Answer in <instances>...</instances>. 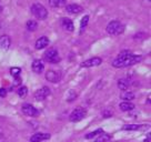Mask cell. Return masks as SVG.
<instances>
[{
    "instance_id": "cell-1",
    "label": "cell",
    "mask_w": 151,
    "mask_h": 142,
    "mask_svg": "<svg viewBox=\"0 0 151 142\" xmlns=\"http://www.w3.org/2000/svg\"><path fill=\"white\" fill-rule=\"evenodd\" d=\"M142 60L141 56H137V55H132L130 51L124 50L122 51L118 57L116 58L112 61V66L114 68H124V67H129L132 65H136L138 62Z\"/></svg>"
},
{
    "instance_id": "cell-2",
    "label": "cell",
    "mask_w": 151,
    "mask_h": 142,
    "mask_svg": "<svg viewBox=\"0 0 151 142\" xmlns=\"http://www.w3.org/2000/svg\"><path fill=\"white\" fill-rule=\"evenodd\" d=\"M31 12L39 20H45L48 17V11L46 9V7L41 4H38V2L31 6Z\"/></svg>"
},
{
    "instance_id": "cell-3",
    "label": "cell",
    "mask_w": 151,
    "mask_h": 142,
    "mask_svg": "<svg viewBox=\"0 0 151 142\" xmlns=\"http://www.w3.org/2000/svg\"><path fill=\"white\" fill-rule=\"evenodd\" d=\"M124 31V26H123L120 21H111L109 22L108 26H107V32L111 36H117V34H120Z\"/></svg>"
},
{
    "instance_id": "cell-4",
    "label": "cell",
    "mask_w": 151,
    "mask_h": 142,
    "mask_svg": "<svg viewBox=\"0 0 151 142\" xmlns=\"http://www.w3.org/2000/svg\"><path fill=\"white\" fill-rule=\"evenodd\" d=\"M86 115H87V111L83 108H77L71 112L69 120L71 122H78L83 118H86Z\"/></svg>"
},
{
    "instance_id": "cell-5",
    "label": "cell",
    "mask_w": 151,
    "mask_h": 142,
    "mask_svg": "<svg viewBox=\"0 0 151 142\" xmlns=\"http://www.w3.org/2000/svg\"><path fill=\"white\" fill-rule=\"evenodd\" d=\"M45 59H46L49 63H58V62L60 61L59 53H58L57 49H55V48L49 49V50L45 53Z\"/></svg>"
},
{
    "instance_id": "cell-6",
    "label": "cell",
    "mask_w": 151,
    "mask_h": 142,
    "mask_svg": "<svg viewBox=\"0 0 151 142\" xmlns=\"http://www.w3.org/2000/svg\"><path fill=\"white\" fill-rule=\"evenodd\" d=\"M21 110H22V113L26 114V115H28V117H37L38 114H39V111L33 107L32 104H30V103L22 104Z\"/></svg>"
},
{
    "instance_id": "cell-7",
    "label": "cell",
    "mask_w": 151,
    "mask_h": 142,
    "mask_svg": "<svg viewBox=\"0 0 151 142\" xmlns=\"http://www.w3.org/2000/svg\"><path fill=\"white\" fill-rule=\"evenodd\" d=\"M51 93L50 89L48 87H42L41 89H39L38 91H36L35 93V98L37 101H42V100L47 99V97H49V95Z\"/></svg>"
},
{
    "instance_id": "cell-8",
    "label": "cell",
    "mask_w": 151,
    "mask_h": 142,
    "mask_svg": "<svg viewBox=\"0 0 151 142\" xmlns=\"http://www.w3.org/2000/svg\"><path fill=\"white\" fill-rule=\"evenodd\" d=\"M46 79H47L49 82L57 83V82H59L60 79H61V75H60L59 71L49 70V71H47V73H46Z\"/></svg>"
},
{
    "instance_id": "cell-9",
    "label": "cell",
    "mask_w": 151,
    "mask_h": 142,
    "mask_svg": "<svg viewBox=\"0 0 151 142\" xmlns=\"http://www.w3.org/2000/svg\"><path fill=\"white\" fill-rule=\"evenodd\" d=\"M101 62H102V59L99 57H94V58H91L89 60H86L81 67H85V68H91V67H97V66H100L101 65Z\"/></svg>"
},
{
    "instance_id": "cell-10",
    "label": "cell",
    "mask_w": 151,
    "mask_h": 142,
    "mask_svg": "<svg viewBox=\"0 0 151 142\" xmlns=\"http://www.w3.org/2000/svg\"><path fill=\"white\" fill-rule=\"evenodd\" d=\"M48 139H50L49 133H35L32 137L30 138V142H42Z\"/></svg>"
},
{
    "instance_id": "cell-11",
    "label": "cell",
    "mask_w": 151,
    "mask_h": 142,
    "mask_svg": "<svg viewBox=\"0 0 151 142\" xmlns=\"http://www.w3.org/2000/svg\"><path fill=\"white\" fill-rule=\"evenodd\" d=\"M48 44H49V39L47 37H40L35 43V48L37 50H41V49H45Z\"/></svg>"
},
{
    "instance_id": "cell-12",
    "label": "cell",
    "mask_w": 151,
    "mask_h": 142,
    "mask_svg": "<svg viewBox=\"0 0 151 142\" xmlns=\"http://www.w3.org/2000/svg\"><path fill=\"white\" fill-rule=\"evenodd\" d=\"M60 24H61V27L66 31H73V29H75V26H73V22L71 21L70 19H68V18H62L61 21H60Z\"/></svg>"
},
{
    "instance_id": "cell-13",
    "label": "cell",
    "mask_w": 151,
    "mask_h": 142,
    "mask_svg": "<svg viewBox=\"0 0 151 142\" xmlns=\"http://www.w3.org/2000/svg\"><path fill=\"white\" fill-rule=\"evenodd\" d=\"M66 10L71 14H78L82 12V7L77 4H71V5H68L66 7Z\"/></svg>"
},
{
    "instance_id": "cell-14",
    "label": "cell",
    "mask_w": 151,
    "mask_h": 142,
    "mask_svg": "<svg viewBox=\"0 0 151 142\" xmlns=\"http://www.w3.org/2000/svg\"><path fill=\"white\" fill-rule=\"evenodd\" d=\"M10 38L9 36H1L0 37V49H2V50H7L8 48L10 47Z\"/></svg>"
},
{
    "instance_id": "cell-15",
    "label": "cell",
    "mask_w": 151,
    "mask_h": 142,
    "mask_svg": "<svg viewBox=\"0 0 151 142\" xmlns=\"http://www.w3.org/2000/svg\"><path fill=\"white\" fill-rule=\"evenodd\" d=\"M45 69V66H43V63L41 60H39V59H36L35 61L32 62V70L36 72V73H41Z\"/></svg>"
},
{
    "instance_id": "cell-16",
    "label": "cell",
    "mask_w": 151,
    "mask_h": 142,
    "mask_svg": "<svg viewBox=\"0 0 151 142\" xmlns=\"http://www.w3.org/2000/svg\"><path fill=\"white\" fill-rule=\"evenodd\" d=\"M49 6L51 8H60L66 6V0H49Z\"/></svg>"
},
{
    "instance_id": "cell-17",
    "label": "cell",
    "mask_w": 151,
    "mask_h": 142,
    "mask_svg": "<svg viewBox=\"0 0 151 142\" xmlns=\"http://www.w3.org/2000/svg\"><path fill=\"white\" fill-rule=\"evenodd\" d=\"M119 107H120V110H121V111H130V110H132L134 108V105H133L131 102H129V101H124L122 103H120Z\"/></svg>"
},
{
    "instance_id": "cell-18",
    "label": "cell",
    "mask_w": 151,
    "mask_h": 142,
    "mask_svg": "<svg viewBox=\"0 0 151 142\" xmlns=\"http://www.w3.org/2000/svg\"><path fill=\"white\" fill-rule=\"evenodd\" d=\"M26 27H27V30H29V31H36L38 29L37 21H35V20H28L27 24H26Z\"/></svg>"
},
{
    "instance_id": "cell-19",
    "label": "cell",
    "mask_w": 151,
    "mask_h": 142,
    "mask_svg": "<svg viewBox=\"0 0 151 142\" xmlns=\"http://www.w3.org/2000/svg\"><path fill=\"white\" fill-rule=\"evenodd\" d=\"M121 99L126 100V101H131V100L134 99V93L131 91H124L121 95Z\"/></svg>"
},
{
    "instance_id": "cell-20",
    "label": "cell",
    "mask_w": 151,
    "mask_h": 142,
    "mask_svg": "<svg viewBox=\"0 0 151 142\" xmlns=\"http://www.w3.org/2000/svg\"><path fill=\"white\" fill-rule=\"evenodd\" d=\"M128 87H129V82L126 79H120V80H118V88L120 90L126 91L128 89Z\"/></svg>"
},
{
    "instance_id": "cell-21",
    "label": "cell",
    "mask_w": 151,
    "mask_h": 142,
    "mask_svg": "<svg viewBox=\"0 0 151 142\" xmlns=\"http://www.w3.org/2000/svg\"><path fill=\"white\" fill-rule=\"evenodd\" d=\"M28 95V88L27 87H20L18 89V95L20 98H24L26 95Z\"/></svg>"
},
{
    "instance_id": "cell-22",
    "label": "cell",
    "mask_w": 151,
    "mask_h": 142,
    "mask_svg": "<svg viewBox=\"0 0 151 142\" xmlns=\"http://www.w3.org/2000/svg\"><path fill=\"white\" fill-rule=\"evenodd\" d=\"M110 139H111V137H110L109 134H106V133L102 132L101 133V136H100V137L98 138L94 142H108Z\"/></svg>"
},
{
    "instance_id": "cell-23",
    "label": "cell",
    "mask_w": 151,
    "mask_h": 142,
    "mask_svg": "<svg viewBox=\"0 0 151 142\" xmlns=\"http://www.w3.org/2000/svg\"><path fill=\"white\" fill-rule=\"evenodd\" d=\"M89 22V16H85V18L81 20V24H80V32H83V30L86 29L87 24Z\"/></svg>"
},
{
    "instance_id": "cell-24",
    "label": "cell",
    "mask_w": 151,
    "mask_h": 142,
    "mask_svg": "<svg viewBox=\"0 0 151 142\" xmlns=\"http://www.w3.org/2000/svg\"><path fill=\"white\" fill-rule=\"evenodd\" d=\"M102 132H104L102 129H98V130H96L93 132H90L89 134H87V136H86V139H92L93 137H97L98 134H101Z\"/></svg>"
},
{
    "instance_id": "cell-25",
    "label": "cell",
    "mask_w": 151,
    "mask_h": 142,
    "mask_svg": "<svg viewBox=\"0 0 151 142\" xmlns=\"http://www.w3.org/2000/svg\"><path fill=\"white\" fill-rule=\"evenodd\" d=\"M20 72H21V69L18 68V67H14V68H11L10 69V73H11V76L14 77H18L20 75Z\"/></svg>"
},
{
    "instance_id": "cell-26",
    "label": "cell",
    "mask_w": 151,
    "mask_h": 142,
    "mask_svg": "<svg viewBox=\"0 0 151 142\" xmlns=\"http://www.w3.org/2000/svg\"><path fill=\"white\" fill-rule=\"evenodd\" d=\"M139 129V124H128L123 127V130H137Z\"/></svg>"
},
{
    "instance_id": "cell-27",
    "label": "cell",
    "mask_w": 151,
    "mask_h": 142,
    "mask_svg": "<svg viewBox=\"0 0 151 142\" xmlns=\"http://www.w3.org/2000/svg\"><path fill=\"white\" fill-rule=\"evenodd\" d=\"M77 98V93L76 92H73V91L71 90L70 92H69V95H68V98H67V100L69 101V102H71V101H73V100Z\"/></svg>"
},
{
    "instance_id": "cell-28",
    "label": "cell",
    "mask_w": 151,
    "mask_h": 142,
    "mask_svg": "<svg viewBox=\"0 0 151 142\" xmlns=\"http://www.w3.org/2000/svg\"><path fill=\"white\" fill-rule=\"evenodd\" d=\"M7 95V91L4 88H0V97H5Z\"/></svg>"
},
{
    "instance_id": "cell-29",
    "label": "cell",
    "mask_w": 151,
    "mask_h": 142,
    "mask_svg": "<svg viewBox=\"0 0 151 142\" xmlns=\"http://www.w3.org/2000/svg\"><path fill=\"white\" fill-rule=\"evenodd\" d=\"M1 11H2V6L0 5V12H1Z\"/></svg>"
},
{
    "instance_id": "cell-30",
    "label": "cell",
    "mask_w": 151,
    "mask_h": 142,
    "mask_svg": "<svg viewBox=\"0 0 151 142\" xmlns=\"http://www.w3.org/2000/svg\"><path fill=\"white\" fill-rule=\"evenodd\" d=\"M148 1H150V0H148Z\"/></svg>"
}]
</instances>
